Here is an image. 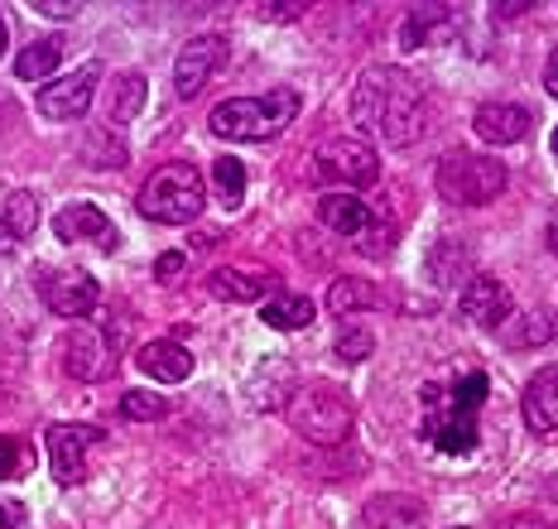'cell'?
Wrapping results in <instances>:
<instances>
[{
	"label": "cell",
	"mask_w": 558,
	"mask_h": 529,
	"mask_svg": "<svg viewBox=\"0 0 558 529\" xmlns=\"http://www.w3.org/2000/svg\"><path fill=\"white\" fill-rule=\"evenodd\" d=\"M347 111H352L362 135L386 140L395 149L424 140V131H428V91L410 67H395V63L366 67V73L356 77Z\"/></svg>",
	"instance_id": "6da1fadb"
},
{
	"label": "cell",
	"mask_w": 558,
	"mask_h": 529,
	"mask_svg": "<svg viewBox=\"0 0 558 529\" xmlns=\"http://www.w3.org/2000/svg\"><path fill=\"white\" fill-rule=\"evenodd\" d=\"M492 381L486 371H462L448 381H428L424 385V419H418V439L438 453H472L482 429H476V414H482Z\"/></svg>",
	"instance_id": "7a4b0ae2"
},
{
	"label": "cell",
	"mask_w": 558,
	"mask_h": 529,
	"mask_svg": "<svg viewBox=\"0 0 558 529\" xmlns=\"http://www.w3.org/2000/svg\"><path fill=\"white\" fill-rule=\"evenodd\" d=\"M299 116V91H265V97H231L222 107H213L207 116V131L217 140H251L265 145L275 135H284Z\"/></svg>",
	"instance_id": "3957f363"
},
{
	"label": "cell",
	"mask_w": 558,
	"mask_h": 529,
	"mask_svg": "<svg viewBox=\"0 0 558 529\" xmlns=\"http://www.w3.org/2000/svg\"><path fill=\"white\" fill-rule=\"evenodd\" d=\"M289 423L313 447H342L356 433V405L342 385H308L289 399Z\"/></svg>",
	"instance_id": "277c9868"
},
{
	"label": "cell",
	"mask_w": 558,
	"mask_h": 529,
	"mask_svg": "<svg viewBox=\"0 0 558 529\" xmlns=\"http://www.w3.org/2000/svg\"><path fill=\"white\" fill-rule=\"evenodd\" d=\"M203 202H207V188L193 164H159L135 198L140 217L169 222V226H189L193 217H203Z\"/></svg>",
	"instance_id": "5b68a950"
},
{
	"label": "cell",
	"mask_w": 558,
	"mask_h": 529,
	"mask_svg": "<svg viewBox=\"0 0 558 529\" xmlns=\"http://www.w3.org/2000/svg\"><path fill=\"white\" fill-rule=\"evenodd\" d=\"M506 164L492 155H472V149H452V155L438 159L434 183H438V198L452 207H482L496 202L506 193Z\"/></svg>",
	"instance_id": "8992f818"
},
{
	"label": "cell",
	"mask_w": 558,
	"mask_h": 529,
	"mask_svg": "<svg viewBox=\"0 0 558 529\" xmlns=\"http://www.w3.org/2000/svg\"><path fill=\"white\" fill-rule=\"evenodd\" d=\"M380 179V159L376 149L366 140H356V135H337L318 149V159H313V183H323V188H371V183Z\"/></svg>",
	"instance_id": "52a82bcc"
},
{
	"label": "cell",
	"mask_w": 558,
	"mask_h": 529,
	"mask_svg": "<svg viewBox=\"0 0 558 529\" xmlns=\"http://www.w3.org/2000/svg\"><path fill=\"white\" fill-rule=\"evenodd\" d=\"M44 443H49V471L58 487H77L87 471V453L97 443H107V433L97 429V423H49V433H44Z\"/></svg>",
	"instance_id": "ba28073f"
},
{
	"label": "cell",
	"mask_w": 558,
	"mask_h": 529,
	"mask_svg": "<svg viewBox=\"0 0 558 529\" xmlns=\"http://www.w3.org/2000/svg\"><path fill=\"white\" fill-rule=\"evenodd\" d=\"M39 298L58 318H92L97 313V304H101V284L92 280L87 270H77V264L39 270Z\"/></svg>",
	"instance_id": "9c48e42d"
},
{
	"label": "cell",
	"mask_w": 558,
	"mask_h": 529,
	"mask_svg": "<svg viewBox=\"0 0 558 529\" xmlns=\"http://www.w3.org/2000/svg\"><path fill=\"white\" fill-rule=\"evenodd\" d=\"M121 361V342L101 328H73L63 342V371L73 381H107Z\"/></svg>",
	"instance_id": "30bf717a"
},
{
	"label": "cell",
	"mask_w": 558,
	"mask_h": 529,
	"mask_svg": "<svg viewBox=\"0 0 558 529\" xmlns=\"http://www.w3.org/2000/svg\"><path fill=\"white\" fill-rule=\"evenodd\" d=\"M97 83H101V63H87L68 77H53V83L34 97V107H39L44 121H77V116H87L92 97H97Z\"/></svg>",
	"instance_id": "8fae6325"
},
{
	"label": "cell",
	"mask_w": 558,
	"mask_h": 529,
	"mask_svg": "<svg viewBox=\"0 0 558 529\" xmlns=\"http://www.w3.org/2000/svg\"><path fill=\"white\" fill-rule=\"evenodd\" d=\"M231 44L222 34H197L179 49V59H173V87H179V97H197L207 83H213L217 73H222Z\"/></svg>",
	"instance_id": "7c38bea8"
},
{
	"label": "cell",
	"mask_w": 558,
	"mask_h": 529,
	"mask_svg": "<svg viewBox=\"0 0 558 529\" xmlns=\"http://www.w3.org/2000/svg\"><path fill=\"white\" fill-rule=\"evenodd\" d=\"M53 236L63 241V246H97V250H107V256L121 250V232H116V222L92 202H68L63 212L53 217Z\"/></svg>",
	"instance_id": "4fadbf2b"
},
{
	"label": "cell",
	"mask_w": 558,
	"mask_h": 529,
	"mask_svg": "<svg viewBox=\"0 0 558 529\" xmlns=\"http://www.w3.org/2000/svg\"><path fill=\"white\" fill-rule=\"evenodd\" d=\"M458 313L476 328H501L510 318V290L496 274H472L458 290Z\"/></svg>",
	"instance_id": "5bb4252c"
},
{
	"label": "cell",
	"mask_w": 558,
	"mask_h": 529,
	"mask_svg": "<svg viewBox=\"0 0 558 529\" xmlns=\"http://www.w3.org/2000/svg\"><path fill=\"white\" fill-rule=\"evenodd\" d=\"M472 131L492 145H520V140H530L534 116L520 101H482L472 116Z\"/></svg>",
	"instance_id": "9a60e30c"
},
{
	"label": "cell",
	"mask_w": 558,
	"mask_h": 529,
	"mask_svg": "<svg viewBox=\"0 0 558 529\" xmlns=\"http://www.w3.org/2000/svg\"><path fill=\"white\" fill-rule=\"evenodd\" d=\"M241 395H246L251 409L260 414H275V409H289V399H294V361H260L255 366V376L246 385H241Z\"/></svg>",
	"instance_id": "2e32d148"
},
{
	"label": "cell",
	"mask_w": 558,
	"mask_h": 529,
	"mask_svg": "<svg viewBox=\"0 0 558 529\" xmlns=\"http://www.w3.org/2000/svg\"><path fill=\"white\" fill-rule=\"evenodd\" d=\"M424 525H428V510L414 496H376L356 515V529H424Z\"/></svg>",
	"instance_id": "e0dca14e"
},
{
	"label": "cell",
	"mask_w": 558,
	"mask_h": 529,
	"mask_svg": "<svg viewBox=\"0 0 558 529\" xmlns=\"http://www.w3.org/2000/svg\"><path fill=\"white\" fill-rule=\"evenodd\" d=\"M207 290H213L222 304H255L265 294H279V274H265V270H213L207 274Z\"/></svg>",
	"instance_id": "ac0fdd59"
},
{
	"label": "cell",
	"mask_w": 558,
	"mask_h": 529,
	"mask_svg": "<svg viewBox=\"0 0 558 529\" xmlns=\"http://www.w3.org/2000/svg\"><path fill=\"white\" fill-rule=\"evenodd\" d=\"M318 217H323V226H328V232L352 236V241H362L371 232V222H376V212H371L356 193H323Z\"/></svg>",
	"instance_id": "d6986e66"
},
{
	"label": "cell",
	"mask_w": 558,
	"mask_h": 529,
	"mask_svg": "<svg viewBox=\"0 0 558 529\" xmlns=\"http://www.w3.org/2000/svg\"><path fill=\"white\" fill-rule=\"evenodd\" d=\"M135 366L149 376V381H165V385H179L193 376V352L183 342H145L135 356Z\"/></svg>",
	"instance_id": "ffe728a7"
},
{
	"label": "cell",
	"mask_w": 558,
	"mask_h": 529,
	"mask_svg": "<svg viewBox=\"0 0 558 529\" xmlns=\"http://www.w3.org/2000/svg\"><path fill=\"white\" fill-rule=\"evenodd\" d=\"M525 423H530V433H554L558 429V366L539 371L525 385Z\"/></svg>",
	"instance_id": "44dd1931"
},
{
	"label": "cell",
	"mask_w": 558,
	"mask_h": 529,
	"mask_svg": "<svg viewBox=\"0 0 558 529\" xmlns=\"http://www.w3.org/2000/svg\"><path fill=\"white\" fill-rule=\"evenodd\" d=\"M448 20H458V10H448V5H414L410 15H404L400 44H404V49H424V44L448 39V34H452Z\"/></svg>",
	"instance_id": "7402d4cb"
},
{
	"label": "cell",
	"mask_w": 558,
	"mask_h": 529,
	"mask_svg": "<svg viewBox=\"0 0 558 529\" xmlns=\"http://www.w3.org/2000/svg\"><path fill=\"white\" fill-rule=\"evenodd\" d=\"M424 270H428V280H434L438 290H452V284L462 290V284L472 280V274H468L472 270V256H468V246H462V241H438V246L428 250Z\"/></svg>",
	"instance_id": "603a6c76"
},
{
	"label": "cell",
	"mask_w": 558,
	"mask_h": 529,
	"mask_svg": "<svg viewBox=\"0 0 558 529\" xmlns=\"http://www.w3.org/2000/svg\"><path fill=\"white\" fill-rule=\"evenodd\" d=\"M386 298L371 280H356V274H342V280H332L328 290V313L337 318H352V313H371V308H380Z\"/></svg>",
	"instance_id": "cb8c5ba5"
},
{
	"label": "cell",
	"mask_w": 558,
	"mask_h": 529,
	"mask_svg": "<svg viewBox=\"0 0 558 529\" xmlns=\"http://www.w3.org/2000/svg\"><path fill=\"white\" fill-rule=\"evenodd\" d=\"M313 313H318V308H313V298H308V294H284V290H279L270 304L260 308L265 328H279V332H299V328H308V323H313Z\"/></svg>",
	"instance_id": "d4e9b609"
},
{
	"label": "cell",
	"mask_w": 558,
	"mask_h": 529,
	"mask_svg": "<svg viewBox=\"0 0 558 529\" xmlns=\"http://www.w3.org/2000/svg\"><path fill=\"white\" fill-rule=\"evenodd\" d=\"M0 232H5V241H29L39 232V198L34 193H10L5 207H0Z\"/></svg>",
	"instance_id": "484cf974"
},
{
	"label": "cell",
	"mask_w": 558,
	"mask_h": 529,
	"mask_svg": "<svg viewBox=\"0 0 558 529\" xmlns=\"http://www.w3.org/2000/svg\"><path fill=\"white\" fill-rule=\"evenodd\" d=\"M58 63H63V44L58 39H34L29 49H20L15 59V77H25V83H39V77H53Z\"/></svg>",
	"instance_id": "4316f807"
},
{
	"label": "cell",
	"mask_w": 558,
	"mask_h": 529,
	"mask_svg": "<svg viewBox=\"0 0 558 529\" xmlns=\"http://www.w3.org/2000/svg\"><path fill=\"white\" fill-rule=\"evenodd\" d=\"M140 107H145V77L140 73H125V77H116L111 83V121L116 125H125V121H135L140 116Z\"/></svg>",
	"instance_id": "83f0119b"
},
{
	"label": "cell",
	"mask_w": 558,
	"mask_h": 529,
	"mask_svg": "<svg viewBox=\"0 0 558 529\" xmlns=\"http://www.w3.org/2000/svg\"><path fill=\"white\" fill-rule=\"evenodd\" d=\"M213 188H217V202L222 207H241V198H246V169H241V159H231V155L217 159Z\"/></svg>",
	"instance_id": "f1b7e54d"
},
{
	"label": "cell",
	"mask_w": 558,
	"mask_h": 529,
	"mask_svg": "<svg viewBox=\"0 0 558 529\" xmlns=\"http://www.w3.org/2000/svg\"><path fill=\"white\" fill-rule=\"evenodd\" d=\"M121 414L135 423H159L169 414V399L165 395H149V390H125L121 395Z\"/></svg>",
	"instance_id": "f546056e"
},
{
	"label": "cell",
	"mask_w": 558,
	"mask_h": 529,
	"mask_svg": "<svg viewBox=\"0 0 558 529\" xmlns=\"http://www.w3.org/2000/svg\"><path fill=\"white\" fill-rule=\"evenodd\" d=\"M558 337V318L554 313H530L520 328L506 332L510 347H539V342H554Z\"/></svg>",
	"instance_id": "4dcf8cb0"
},
{
	"label": "cell",
	"mask_w": 558,
	"mask_h": 529,
	"mask_svg": "<svg viewBox=\"0 0 558 529\" xmlns=\"http://www.w3.org/2000/svg\"><path fill=\"white\" fill-rule=\"evenodd\" d=\"M29 467H34V453H29L25 439H0V481L25 477Z\"/></svg>",
	"instance_id": "1f68e13d"
},
{
	"label": "cell",
	"mask_w": 558,
	"mask_h": 529,
	"mask_svg": "<svg viewBox=\"0 0 558 529\" xmlns=\"http://www.w3.org/2000/svg\"><path fill=\"white\" fill-rule=\"evenodd\" d=\"M371 352H376V337L362 328H347L342 337H337V356H342V361H366Z\"/></svg>",
	"instance_id": "d6a6232c"
},
{
	"label": "cell",
	"mask_w": 558,
	"mask_h": 529,
	"mask_svg": "<svg viewBox=\"0 0 558 529\" xmlns=\"http://www.w3.org/2000/svg\"><path fill=\"white\" fill-rule=\"evenodd\" d=\"M390 241H395V226H390V222H371V232H366L362 241H356V246H366L371 256H386Z\"/></svg>",
	"instance_id": "836d02e7"
},
{
	"label": "cell",
	"mask_w": 558,
	"mask_h": 529,
	"mask_svg": "<svg viewBox=\"0 0 558 529\" xmlns=\"http://www.w3.org/2000/svg\"><path fill=\"white\" fill-rule=\"evenodd\" d=\"M34 10H39V15H49V20H73L83 5H73V0H34Z\"/></svg>",
	"instance_id": "e575fe53"
},
{
	"label": "cell",
	"mask_w": 558,
	"mask_h": 529,
	"mask_svg": "<svg viewBox=\"0 0 558 529\" xmlns=\"http://www.w3.org/2000/svg\"><path fill=\"white\" fill-rule=\"evenodd\" d=\"M179 270H183V250H165V256L155 260V280H173Z\"/></svg>",
	"instance_id": "d590c367"
},
{
	"label": "cell",
	"mask_w": 558,
	"mask_h": 529,
	"mask_svg": "<svg viewBox=\"0 0 558 529\" xmlns=\"http://www.w3.org/2000/svg\"><path fill=\"white\" fill-rule=\"evenodd\" d=\"M496 529H558V525L544 520V515H510V520H501Z\"/></svg>",
	"instance_id": "8d00e7d4"
},
{
	"label": "cell",
	"mask_w": 558,
	"mask_h": 529,
	"mask_svg": "<svg viewBox=\"0 0 558 529\" xmlns=\"http://www.w3.org/2000/svg\"><path fill=\"white\" fill-rule=\"evenodd\" d=\"M29 520V510L20 501H0V525L5 529H15V525H25Z\"/></svg>",
	"instance_id": "74e56055"
},
{
	"label": "cell",
	"mask_w": 558,
	"mask_h": 529,
	"mask_svg": "<svg viewBox=\"0 0 558 529\" xmlns=\"http://www.w3.org/2000/svg\"><path fill=\"white\" fill-rule=\"evenodd\" d=\"M304 10H308V5H260V15H265V20H299Z\"/></svg>",
	"instance_id": "f35d334b"
},
{
	"label": "cell",
	"mask_w": 558,
	"mask_h": 529,
	"mask_svg": "<svg viewBox=\"0 0 558 529\" xmlns=\"http://www.w3.org/2000/svg\"><path fill=\"white\" fill-rule=\"evenodd\" d=\"M544 87H549V97H558V49L549 53V67H544Z\"/></svg>",
	"instance_id": "ab89813d"
},
{
	"label": "cell",
	"mask_w": 558,
	"mask_h": 529,
	"mask_svg": "<svg viewBox=\"0 0 558 529\" xmlns=\"http://www.w3.org/2000/svg\"><path fill=\"white\" fill-rule=\"evenodd\" d=\"M544 241H549V250L558 256V202H554V212H549V226H544Z\"/></svg>",
	"instance_id": "60d3db41"
},
{
	"label": "cell",
	"mask_w": 558,
	"mask_h": 529,
	"mask_svg": "<svg viewBox=\"0 0 558 529\" xmlns=\"http://www.w3.org/2000/svg\"><path fill=\"white\" fill-rule=\"evenodd\" d=\"M5 44H10V25H5V15H0V53H5Z\"/></svg>",
	"instance_id": "b9f144b4"
},
{
	"label": "cell",
	"mask_w": 558,
	"mask_h": 529,
	"mask_svg": "<svg viewBox=\"0 0 558 529\" xmlns=\"http://www.w3.org/2000/svg\"><path fill=\"white\" fill-rule=\"evenodd\" d=\"M554 159H558V131H554Z\"/></svg>",
	"instance_id": "7bdbcfd3"
},
{
	"label": "cell",
	"mask_w": 558,
	"mask_h": 529,
	"mask_svg": "<svg viewBox=\"0 0 558 529\" xmlns=\"http://www.w3.org/2000/svg\"><path fill=\"white\" fill-rule=\"evenodd\" d=\"M0 246H5V236H0Z\"/></svg>",
	"instance_id": "ee69618b"
},
{
	"label": "cell",
	"mask_w": 558,
	"mask_h": 529,
	"mask_svg": "<svg viewBox=\"0 0 558 529\" xmlns=\"http://www.w3.org/2000/svg\"><path fill=\"white\" fill-rule=\"evenodd\" d=\"M458 529H462V525H458Z\"/></svg>",
	"instance_id": "f6af8a7d"
}]
</instances>
